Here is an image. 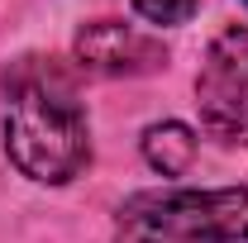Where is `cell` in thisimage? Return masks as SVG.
Here are the masks:
<instances>
[{"instance_id":"6da1fadb","label":"cell","mask_w":248,"mask_h":243,"mask_svg":"<svg viewBox=\"0 0 248 243\" xmlns=\"http://www.w3.org/2000/svg\"><path fill=\"white\" fill-rule=\"evenodd\" d=\"M5 152L43 186L72 182L91 162L86 110L53 58H19L5 72Z\"/></svg>"},{"instance_id":"5b68a950","label":"cell","mask_w":248,"mask_h":243,"mask_svg":"<svg viewBox=\"0 0 248 243\" xmlns=\"http://www.w3.org/2000/svg\"><path fill=\"white\" fill-rule=\"evenodd\" d=\"M143 157H148V167L162 172V177H182L186 167H191V157H196V134L186 124H177V120L153 124L143 134Z\"/></svg>"},{"instance_id":"7a4b0ae2","label":"cell","mask_w":248,"mask_h":243,"mask_svg":"<svg viewBox=\"0 0 248 243\" xmlns=\"http://www.w3.org/2000/svg\"><path fill=\"white\" fill-rule=\"evenodd\" d=\"M248 186L139 191L120 205V243H244Z\"/></svg>"},{"instance_id":"3957f363","label":"cell","mask_w":248,"mask_h":243,"mask_svg":"<svg viewBox=\"0 0 248 243\" xmlns=\"http://www.w3.org/2000/svg\"><path fill=\"white\" fill-rule=\"evenodd\" d=\"M201 129L219 143L248 138V29H224L196 72Z\"/></svg>"},{"instance_id":"277c9868","label":"cell","mask_w":248,"mask_h":243,"mask_svg":"<svg viewBox=\"0 0 248 243\" xmlns=\"http://www.w3.org/2000/svg\"><path fill=\"white\" fill-rule=\"evenodd\" d=\"M72 53L95 76H148V72H157L167 62L162 38L134 29L124 19H91V24H81Z\"/></svg>"},{"instance_id":"8992f818","label":"cell","mask_w":248,"mask_h":243,"mask_svg":"<svg viewBox=\"0 0 248 243\" xmlns=\"http://www.w3.org/2000/svg\"><path fill=\"white\" fill-rule=\"evenodd\" d=\"M196 5L201 0H134V10H139V19H148V24H186L191 15H196Z\"/></svg>"}]
</instances>
